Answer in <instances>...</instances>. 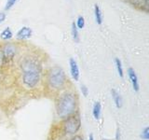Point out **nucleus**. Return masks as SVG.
<instances>
[{"instance_id": "obj_10", "label": "nucleus", "mask_w": 149, "mask_h": 140, "mask_svg": "<svg viewBox=\"0 0 149 140\" xmlns=\"http://www.w3.org/2000/svg\"><path fill=\"white\" fill-rule=\"evenodd\" d=\"M94 16H95V21L97 22V24H102V11L100 9V7L98 4H95L94 6Z\"/></svg>"}, {"instance_id": "obj_11", "label": "nucleus", "mask_w": 149, "mask_h": 140, "mask_svg": "<svg viewBox=\"0 0 149 140\" xmlns=\"http://www.w3.org/2000/svg\"><path fill=\"white\" fill-rule=\"evenodd\" d=\"M12 36H13V33L9 27L5 28V29L1 32V34H0V37H1V39H3V40H8V39L12 38Z\"/></svg>"}, {"instance_id": "obj_20", "label": "nucleus", "mask_w": 149, "mask_h": 140, "mask_svg": "<svg viewBox=\"0 0 149 140\" xmlns=\"http://www.w3.org/2000/svg\"><path fill=\"white\" fill-rule=\"evenodd\" d=\"M69 140H83V137L81 135H74L72 138H70Z\"/></svg>"}, {"instance_id": "obj_6", "label": "nucleus", "mask_w": 149, "mask_h": 140, "mask_svg": "<svg viewBox=\"0 0 149 140\" xmlns=\"http://www.w3.org/2000/svg\"><path fill=\"white\" fill-rule=\"evenodd\" d=\"M69 64H70V72H71L72 78L74 79L76 81H77L79 79V76H80V73H79V68L77 61L74 58H70L69 60Z\"/></svg>"}, {"instance_id": "obj_8", "label": "nucleus", "mask_w": 149, "mask_h": 140, "mask_svg": "<svg viewBox=\"0 0 149 140\" xmlns=\"http://www.w3.org/2000/svg\"><path fill=\"white\" fill-rule=\"evenodd\" d=\"M32 36V29L30 27L23 26L17 33V37L19 39H28Z\"/></svg>"}, {"instance_id": "obj_12", "label": "nucleus", "mask_w": 149, "mask_h": 140, "mask_svg": "<svg viewBox=\"0 0 149 140\" xmlns=\"http://www.w3.org/2000/svg\"><path fill=\"white\" fill-rule=\"evenodd\" d=\"M101 110H102V106H101V103L100 102H96L94 106H93V109H92V114L93 117L98 120L100 118L101 116Z\"/></svg>"}, {"instance_id": "obj_23", "label": "nucleus", "mask_w": 149, "mask_h": 140, "mask_svg": "<svg viewBox=\"0 0 149 140\" xmlns=\"http://www.w3.org/2000/svg\"><path fill=\"white\" fill-rule=\"evenodd\" d=\"M88 140H94V137H93V134H92L90 135V138H88Z\"/></svg>"}, {"instance_id": "obj_9", "label": "nucleus", "mask_w": 149, "mask_h": 140, "mask_svg": "<svg viewBox=\"0 0 149 140\" xmlns=\"http://www.w3.org/2000/svg\"><path fill=\"white\" fill-rule=\"evenodd\" d=\"M111 93H112V97H113L114 102L116 104V106L118 107V108H120L123 105L122 97H121V95L119 94V92L118 91H116L115 89H113V90L111 91Z\"/></svg>"}, {"instance_id": "obj_15", "label": "nucleus", "mask_w": 149, "mask_h": 140, "mask_svg": "<svg viewBox=\"0 0 149 140\" xmlns=\"http://www.w3.org/2000/svg\"><path fill=\"white\" fill-rule=\"evenodd\" d=\"M77 27L78 29H82L85 26V19H84L83 16H79L77 18V23H76Z\"/></svg>"}, {"instance_id": "obj_3", "label": "nucleus", "mask_w": 149, "mask_h": 140, "mask_svg": "<svg viewBox=\"0 0 149 140\" xmlns=\"http://www.w3.org/2000/svg\"><path fill=\"white\" fill-rule=\"evenodd\" d=\"M48 83L54 90H61L66 83V76L63 70L59 66H53L48 73Z\"/></svg>"}, {"instance_id": "obj_5", "label": "nucleus", "mask_w": 149, "mask_h": 140, "mask_svg": "<svg viewBox=\"0 0 149 140\" xmlns=\"http://www.w3.org/2000/svg\"><path fill=\"white\" fill-rule=\"evenodd\" d=\"M1 50L3 55V65L6 63H9L12 61L14 56L16 55V49L12 44H6Z\"/></svg>"}, {"instance_id": "obj_18", "label": "nucleus", "mask_w": 149, "mask_h": 140, "mask_svg": "<svg viewBox=\"0 0 149 140\" xmlns=\"http://www.w3.org/2000/svg\"><path fill=\"white\" fill-rule=\"evenodd\" d=\"M81 92H82V94L87 97L88 96V88L87 86L85 85H81Z\"/></svg>"}, {"instance_id": "obj_24", "label": "nucleus", "mask_w": 149, "mask_h": 140, "mask_svg": "<svg viewBox=\"0 0 149 140\" xmlns=\"http://www.w3.org/2000/svg\"><path fill=\"white\" fill-rule=\"evenodd\" d=\"M102 140H109V139H105V138H102Z\"/></svg>"}, {"instance_id": "obj_4", "label": "nucleus", "mask_w": 149, "mask_h": 140, "mask_svg": "<svg viewBox=\"0 0 149 140\" xmlns=\"http://www.w3.org/2000/svg\"><path fill=\"white\" fill-rule=\"evenodd\" d=\"M81 128V120L79 115L74 113L64 119L63 131L67 134H76Z\"/></svg>"}, {"instance_id": "obj_17", "label": "nucleus", "mask_w": 149, "mask_h": 140, "mask_svg": "<svg viewBox=\"0 0 149 140\" xmlns=\"http://www.w3.org/2000/svg\"><path fill=\"white\" fill-rule=\"evenodd\" d=\"M141 137L144 140H148L149 139V128L148 127H146L142 132V134H141Z\"/></svg>"}, {"instance_id": "obj_21", "label": "nucleus", "mask_w": 149, "mask_h": 140, "mask_svg": "<svg viewBox=\"0 0 149 140\" xmlns=\"http://www.w3.org/2000/svg\"><path fill=\"white\" fill-rule=\"evenodd\" d=\"M116 140H120V130H119V128L116 129Z\"/></svg>"}, {"instance_id": "obj_16", "label": "nucleus", "mask_w": 149, "mask_h": 140, "mask_svg": "<svg viewBox=\"0 0 149 140\" xmlns=\"http://www.w3.org/2000/svg\"><path fill=\"white\" fill-rule=\"evenodd\" d=\"M18 0H7V3H6V6H5V10H9L14 5L16 4V2Z\"/></svg>"}, {"instance_id": "obj_22", "label": "nucleus", "mask_w": 149, "mask_h": 140, "mask_svg": "<svg viewBox=\"0 0 149 140\" xmlns=\"http://www.w3.org/2000/svg\"><path fill=\"white\" fill-rule=\"evenodd\" d=\"M3 65V55H2V50H0V68Z\"/></svg>"}, {"instance_id": "obj_2", "label": "nucleus", "mask_w": 149, "mask_h": 140, "mask_svg": "<svg viewBox=\"0 0 149 140\" xmlns=\"http://www.w3.org/2000/svg\"><path fill=\"white\" fill-rule=\"evenodd\" d=\"M77 108V98L73 92H65L57 101V114L61 119H66L76 113Z\"/></svg>"}, {"instance_id": "obj_14", "label": "nucleus", "mask_w": 149, "mask_h": 140, "mask_svg": "<svg viewBox=\"0 0 149 140\" xmlns=\"http://www.w3.org/2000/svg\"><path fill=\"white\" fill-rule=\"evenodd\" d=\"M115 62H116V69H118V73L119 75V77L123 78L124 73H123V67H122V64H121V61L118 58H116Z\"/></svg>"}, {"instance_id": "obj_1", "label": "nucleus", "mask_w": 149, "mask_h": 140, "mask_svg": "<svg viewBox=\"0 0 149 140\" xmlns=\"http://www.w3.org/2000/svg\"><path fill=\"white\" fill-rule=\"evenodd\" d=\"M22 82L27 88L33 89L38 84L41 77V65L34 58H25L21 65Z\"/></svg>"}, {"instance_id": "obj_19", "label": "nucleus", "mask_w": 149, "mask_h": 140, "mask_svg": "<svg viewBox=\"0 0 149 140\" xmlns=\"http://www.w3.org/2000/svg\"><path fill=\"white\" fill-rule=\"evenodd\" d=\"M5 20H6V13L1 11L0 12V23H2Z\"/></svg>"}, {"instance_id": "obj_13", "label": "nucleus", "mask_w": 149, "mask_h": 140, "mask_svg": "<svg viewBox=\"0 0 149 140\" xmlns=\"http://www.w3.org/2000/svg\"><path fill=\"white\" fill-rule=\"evenodd\" d=\"M71 33H72V37L74 40V42L79 41V36H78V28L77 27L76 23L72 22V27H71Z\"/></svg>"}, {"instance_id": "obj_7", "label": "nucleus", "mask_w": 149, "mask_h": 140, "mask_svg": "<svg viewBox=\"0 0 149 140\" xmlns=\"http://www.w3.org/2000/svg\"><path fill=\"white\" fill-rule=\"evenodd\" d=\"M128 75H129V78L130 79V82L132 84V88L135 92H139V89H140V85H139V81H138V78H137V75L135 73L134 69L130 67L128 69Z\"/></svg>"}]
</instances>
